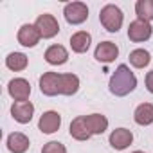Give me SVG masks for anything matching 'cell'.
I'll return each mask as SVG.
<instances>
[{"mask_svg": "<svg viewBox=\"0 0 153 153\" xmlns=\"http://www.w3.org/2000/svg\"><path fill=\"white\" fill-rule=\"evenodd\" d=\"M34 25H36V29L40 31L42 38H45V40L54 38V36L59 33V24H58V20L54 18V15H49V13L40 15V16L36 18V22H34Z\"/></svg>", "mask_w": 153, "mask_h": 153, "instance_id": "obj_4", "label": "cell"}, {"mask_svg": "<svg viewBox=\"0 0 153 153\" xmlns=\"http://www.w3.org/2000/svg\"><path fill=\"white\" fill-rule=\"evenodd\" d=\"M85 121H87V126H88V130H90L92 135H103L108 130V119L103 114L85 115Z\"/></svg>", "mask_w": 153, "mask_h": 153, "instance_id": "obj_17", "label": "cell"}, {"mask_svg": "<svg viewBox=\"0 0 153 153\" xmlns=\"http://www.w3.org/2000/svg\"><path fill=\"white\" fill-rule=\"evenodd\" d=\"M42 153H67V148L58 140H51V142L43 144Z\"/></svg>", "mask_w": 153, "mask_h": 153, "instance_id": "obj_23", "label": "cell"}, {"mask_svg": "<svg viewBox=\"0 0 153 153\" xmlns=\"http://www.w3.org/2000/svg\"><path fill=\"white\" fill-rule=\"evenodd\" d=\"M31 142H29V137L20 133V131H13L9 133L7 137V149L11 153H25L29 149Z\"/></svg>", "mask_w": 153, "mask_h": 153, "instance_id": "obj_14", "label": "cell"}, {"mask_svg": "<svg viewBox=\"0 0 153 153\" xmlns=\"http://www.w3.org/2000/svg\"><path fill=\"white\" fill-rule=\"evenodd\" d=\"M146 88L149 94H153V70H149L146 74Z\"/></svg>", "mask_w": 153, "mask_h": 153, "instance_id": "obj_24", "label": "cell"}, {"mask_svg": "<svg viewBox=\"0 0 153 153\" xmlns=\"http://www.w3.org/2000/svg\"><path fill=\"white\" fill-rule=\"evenodd\" d=\"M59 126H61V115L58 112H54V110L43 112L42 117H40V121H38V128L45 135H51V133L58 131Z\"/></svg>", "mask_w": 153, "mask_h": 153, "instance_id": "obj_9", "label": "cell"}, {"mask_svg": "<svg viewBox=\"0 0 153 153\" xmlns=\"http://www.w3.org/2000/svg\"><path fill=\"white\" fill-rule=\"evenodd\" d=\"M63 16L70 25H79L88 18V7L83 2H68L63 7Z\"/></svg>", "mask_w": 153, "mask_h": 153, "instance_id": "obj_3", "label": "cell"}, {"mask_svg": "<svg viewBox=\"0 0 153 153\" xmlns=\"http://www.w3.org/2000/svg\"><path fill=\"white\" fill-rule=\"evenodd\" d=\"M11 115L16 123L27 124V123H31V119L34 115V105L31 101H15L11 106Z\"/></svg>", "mask_w": 153, "mask_h": 153, "instance_id": "obj_6", "label": "cell"}, {"mask_svg": "<svg viewBox=\"0 0 153 153\" xmlns=\"http://www.w3.org/2000/svg\"><path fill=\"white\" fill-rule=\"evenodd\" d=\"M135 13H137V20H142L148 24L153 22V0H137Z\"/></svg>", "mask_w": 153, "mask_h": 153, "instance_id": "obj_21", "label": "cell"}, {"mask_svg": "<svg viewBox=\"0 0 153 153\" xmlns=\"http://www.w3.org/2000/svg\"><path fill=\"white\" fill-rule=\"evenodd\" d=\"M79 90V78L76 74H59V94L74 96Z\"/></svg>", "mask_w": 153, "mask_h": 153, "instance_id": "obj_15", "label": "cell"}, {"mask_svg": "<svg viewBox=\"0 0 153 153\" xmlns=\"http://www.w3.org/2000/svg\"><path fill=\"white\" fill-rule=\"evenodd\" d=\"M133 153H144V151H133Z\"/></svg>", "mask_w": 153, "mask_h": 153, "instance_id": "obj_25", "label": "cell"}, {"mask_svg": "<svg viewBox=\"0 0 153 153\" xmlns=\"http://www.w3.org/2000/svg\"><path fill=\"white\" fill-rule=\"evenodd\" d=\"M133 119L137 124L140 126H149L153 123V105L151 103H142L135 108L133 112Z\"/></svg>", "mask_w": 153, "mask_h": 153, "instance_id": "obj_19", "label": "cell"}, {"mask_svg": "<svg viewBox=\"0 0 153 153\" xmlns=\"http://www.w3.org/2000/svg\"><path fill=\"white\" fill-rule=\"evenodd\" d=\"M68 59V52L63 45H51L45 51V61L49 65H63Z\"/></svg>", "mask_w": 153, "mask_h": 153, "instance_id": "obj_18", "label": "cell"}, {"mask_svg": "<svg viewBox=\"0 0 153 153\" xmlns=\"http://www.w3.org/2000/svg\"><path fill=\"white\" fill-rule=\"evenodd\" d=\"M128 58H130V63H131L135 68H144V67H148L149 61H151V54H149L146 49H135V51L130 52Z\"/></svg>", "mask_w": 153, "mask_h": 153, "instance_id": "obj_22", "label": "cell"}, {"mask_svg": "<svg viewBox=\"0 0 153 153\" xmlns=\"http://www.w3.org/2000/svg\"><path fill=\"white\" fill-rule=\"evenodd\" d=\"M90 43H92V36L87 31H78V33H74L70 36V47H72L74 52H78V54L87 52L90 49Z\"/></svg>", "mask_w": 153, "mask_h": 153, "instance_id": "obj_16", "label": "cell"}, {"mask_svg": "<svg viewBox=\"0 0 153 153\" xmlns=\"http://www.w3.org/2000/svg\"><path fill=\"white\" fill-rule=\"evenodd\" d=\"M29 65V58L24 54V52H11L7 58H6V67L9 70H15V72H20L24 68H27Z\"/></svg>", "mask_w": 153, "mask_h": 153, "instance_id": "obj_20", "label": "cell"}, {"mask_svg": "<svg viewBox=\"0 0 153 153\" xmlns=\"http://www.w3.org/2000/svg\"><path fill=\"white\" fill-rule=\"evenodd\" d=\"M99 22L108 33H117L123 27L124 15H123L121 7H117L115 4H106L99 13Z\"/></svg>", "mask_w": 153, "mask_h": 153, "instance_id": "obj_2", "label": "cell"}, {"mask_svg": "<svg viewBox=\"0 0 153 153\" xmlns=\"http://www.w3.org/2000/svg\"><path fill=\"white\" fill-rule=\"evenodd\" d=\"M16 38H18V43L24 45V47H36L40 38H42V34H40V31L36 29L34 24H24L18 29Z\"/></svg>", "mask_w": 153, "mask_h": 153, "instance_id": "obj_7", "label": "cell"}, {"mask_svg": "<svg viewBox=\"0 0 153 153\" xmlns=\"http://www.w3.org/2000/svg\"><path fill=\"white\" fill-rule=\"evenodd\" d=\"M119 56V47L114 42H101L94 51V58L101 63H112Z\"/></svg>", "mask_w": 153, "mask_h": 153, "instance_id": "obj_11", "label": "cell"}, {"mask_svg": "<svg viewBox=\"0 0 153 153\" xmlns=\"http://www.w3.org/2000/svg\"><path fill=\"white\" fill-rule=\"evenodd\" d=\"M153 34V27L151 24L148 22H142V20H133L128 27V38L135 43H140V42H146L149 40Z\"/></svg>", "mask_w": 153, "mask_h": 153, "instance_id": "obj_5", "label": "cell"}, {"mask_svg": "<svg viewBox=\"0 0 153 153\" xmlns=\"http://www.w3.org/2000/svg\"><path fill=\"white\" fill-rule=\"evenodd\" d=\"M68 131H70V137L76 139V140H88V139L92 137V133H90V130H88V126H87L85 115H79V117L72 119Z\"/></svg>", "mask_w": 153, "mask_h": 153, "instance_id": "obj_13", "label": "cell"}, {"mask_svg": "<svg viewBox=\"0 0 153 153\" xmlns=\"http://www.w3.org/2000/svg\"><path fill=\"white\" fill-rule=\"evenodd\" d=\"M108 142H110V146H112L114 149L123 151V149H126V148L133 142V133H131L128 128H115V130L110 133Z\"/></svg>", "mask_w": 153, "mask_h": 153, "instance_id": "obj_10", "label": "cell"}, {"mask_svg": "<svg viewBox=\"0 0 153 153\" xmlns=\"http://www.w3.org/2000/svg\"><path fill=\"white\" fill-rule=\"evenodd\" d=\"M7 92L15 101H27L31 96V85L24 78H15L7 85Z\"/></svg>", "mask_w": 153, "mask_h": 153, "instance_id": "obj_8", "label": "cell"}, {"mask_svg": "<svg viewBox=\"0 0 153 153\" xmlns=\"http://www.w3.org/2000/svg\"><path fill=\"white\" fill-rule=\"evenodd\" d=\"M108 88L117 97H124V96L131 94L137 88V78H135V74L130 70L128 65H119L115 68V72L110 78Z\"/></svg>", "mask_w": 153, "mask_h": 153, "instance_id": "obj_1", "label": "cell"}, {"mask_svg": "<svg viewBox=\"0 0 153 153\" xmlns=\"http://www.w3.org/2000/svg\"><path fill=\"white\" fill-rule=\"evenodd\" d=\"M40 90L43 96H58L59 94V74L56 72H45L40 78Z\"/></svg>", "mask_w": 153, "mask_h": 153, "instance_id": "obj_12", "label": "cell"}]
</instances>
